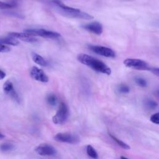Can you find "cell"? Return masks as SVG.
<instances>
[{
    "label": "cell",
    "mask_w": 159,
    "mask_h": 159,
    "mask_svg": "<svg viewBox=\"0 0 159 159\" xmlns=\"http://www.w3.org/2000/svg\"><path fill=\"white\" fill-rule=\"evenodd\" d=\"M16 4L14 2L12 3H9L6 2H2L0 1V9H11L16 6Z\"/></svg>",
    "instance_id": "cell-20"
},
{
    "label": "cell",
    "mask_w": 159,
    "mask_h": 159,
    "mask_svg": "<svg viewBox=\"0 0 159 159\" xmlns=\"http://www.w3.org/2000/svg\"><path fill=\"white\" fill-rule=\"evenodd\" d=\"M150 120L152 122L158 125L159 124V113L157 112L151 116Z\"/></svg>",
    "instance_id": "cell-22"
},
{
    "label": "cell",
    "mask_w": 159,
    "mask_h": 159,
    "mask_svg": "<svg viewBox=\"0 0 159 159\" xmlns=\"http://www.w3.org/2000/svg\"><path fill=\"white\" fill-rule=\"evenodd\" d=\"M35 152L41 156H53L57 153L56 149L52 145L40 144L35 148Z\"/></svg>",
    "instance_id": "cell-7"
},
{
    "label": "cell",
    "mask_w": 159,
    "mask_h": 159,
    "mask_svg": "<svg viewBox=\"0 0 159 159\" xmlns=\"http://www.w3.org/2000/svg\"><path fill=\"white\" fill-rule=\"evenodd\" d=\"M134 80H135V83L140 87L144 88V87H146L147 86V81L145 79H143L141 77H135Z\"/></svg>",
    "instance_id": "cell-19"
},
{
    "label": "cell",
    "mask_w": 159,
    "mask_h": 159,
    "mask_svg": "<svg viewBox=\"0 0 159 159\" xmlns=\"http://www.w3.org/2000/svg\"><path fill=\"white\" fill-rule=\"evenodd\" d=\"M5 137V135L1 133H0V139H3Z\"/></svg>",
    "instance_id": "cell-26"
},
{
    "label": "cell",
    "mask_w": 159,
    "mask_h": 159,
    "mask_svg": "<svg viewBox=\"0 0 159 159\" xmlns=\"http://www.w3.org/2000/svg\"><path fill=\"white\" fill-rule=\"evenodd\" d=\"M109 136H110V137L117 143V145H119L121 148H124V149H125V150H129V149L130 148V147L129 145H128L127 143H125L123 141L120 140V139H117V138L115 136L112 135V134H109Z\"/></svg>",
    "instance_id": "cell-16"
},
{
    "label": "cell",
    "mask_w": 159,
    "mask_h": 159,
    "mask_svg": "<svg viewBox=\"0 0 159 159\" xmlns=\"http://www.w3.org/2000/svg\"><path fill=\"white\" fill-rule=\"evenodd\" d=\"M86 153L88 154V155L93 158V159H98V154L97 153V152L96 151V150L90 145H87L86 147Z\"/></svg>",
    "instance_id": "cell-14"
},
{
    "label": "cell",
    "mask_w": 159,
    "mask_h": 159,
    "mask_svg": "<svg viewBox=\"0 0 159 159\" xmlns=\"http://www.w3.org/2000/svg\"><path fill=\"white\" fill-rule=\"evenodd\" d=\"M123 63L127 67L137 70H150V68L146 61L140 59L127 58Z\"/></svg>",
    "instance_id": "cell-4"
},
{
    "label": "cell",
    "mask_w": 159,
    "mask_h": 159,
    "mask_svg": "<svg viewBox=\"0 0 159 159\" xmlns=\"http://www.w3.org/2000/svg\"><path fill=\"white\" fill-rule=\"evenodd\" d=\"M0 43L4 45L7 44L12 46H17L19 44V42L17 40V39L9 36L8 37L0 38Z\"/></svg>",
    "instance_id": "cell-11"
},
{
    "label": "cell",
    "mask_w": 159,
    "mask_h": 159,
    "mask_svg": "<svg viewBox=\"0 0 159 159\" xmlns=\"http://www.w3.org/2000/svg\"><path fill=\"white\" fill-rule=\"evenodd\" d=\"M32 58L33 61L37 63V65L42 66H47V61L40 55L35 53H32Z\"/></svg>",
    "instance_id": "cell-12"
},
{
    "label": "cell",
    "mask_w": 159,
    "mask_h": 159,
    "mask_svg": "<svg viewBox=\"0 0 159 159\" xmlns=\"http://www.w3.org/2000/svg\"><path fill=\"white\" fill-rule=\"evenodd\" d=\"M83 28L86 30L96 35H101L102 32V26L98 22H93L83 25Z\"/></svg>",
    "instance_id": "cell-10"
},
{
    "label": "cell",
    "mask_w": 159,
    "mask_h": 159,
    "mask_svg": "<svg viewBox=\"0 0 159 159\" xmlns=\"http://www.w3.org/2000/svg\"><path fill=\"white\" fill-rule=\"evenodd\" d=\"M30 74L31 77L36 81L42 83H47L48 81V77L45 73L43 70L37 66H33L31 68Z\"/></svg>",
    "instance_id": "cell-8"
},
{
    "label": "cell",
    "mask_w": 159,
    "mask_h": 159,
    "mask_svg": "<svg viewBox=\"0 0 159 159\" xmlns=\"http://www.w3.org/2000/svg\"><path fill=\"white\" fill-rule=\"evenodd\" d=\"M47 101L48 104H50L52 106H54L57 104V98L55 94H49L47 98Z\"/></svg>",
    "instance_id": "cell-17"
},
{
    "label": "cell",
    "mask_w": 159,
    "mask_h": 159,
    "mask_svg": "<svg viewBox=\"0 0 159 159\" xmlns=\"http://www.w3.org/2000/svg\"><path fill=\"white\" fill-rule=\"evenodd\" d=\"M118 91L122 94H126V93H129L130 88L127 85H126L125 84H121L118 87Z\"/></svg>",
    "instance_id": "cell-21"
},
{
    "label": "cell",
    "mask_w": 159,
    "mask_h": 159,
    "mask_svg": "<svg viewBox=\"0 0 159 159\" xmlns=\"http://www.w3.org/2000/svg\"><path fill=\"white\" fill-rule=\"evenodd\" d=\"M11 50V48L6 46V45L4 44H1L0 43V52L1 53H6V52H8Z\"/></svg>",
    "instance_id": "cell-23"
},
{
    "label": "cell",
    "mask_w": 159,
    "mask_h": 159,
    "mask_svg": "<svg viewBox=\"0 0 159 159\" xmlns=\"http://www.w3.org/2000/svg\"><path fill=\"white\" fill-rule=\"evenodd\" d=\"M78 60L82 64L86 65L93 70L109 75L111 73V68L103 61L87 54L81 53L77 57Z\"/></svg>",
    "instance_id": "cell-1"
},
{
    "label": "cell",
    "mask_w": 159,
    "mask_h": 159,
    "mask_svg": "<svg viewBox=\"0 0 159 159\" xmlns=\"http://www.w3.org/2000/svg\"><path fill=\"white\" fill-rule=\"evenodd\" d=\"M24 32L29 35L37 37L40 36L44 38L55 39L61 37V35L57 32L51 30H47L43 29H29L24 30Z\"/></svg>",
    "instance_id": "cell-2"
},
{
    "label": "cell",
    "mask_w": 159,
    "mask_h": 159,
    "mask_svg": "<svg viewBox=\"0 0 159 159\" xmlns=\"http://www.w3.org/2000/svg\"><path fill=\"white\" fill-rule=\"evenodd\" d=\"M6 73L1 70H0V80H3L6 77Z\"/></svg>",
    "instance_id": "cell-25"
},
{
    "label": "cell",
    "mask_w": 159,
    "mask_h": 159,
    "mask_svg": "<svg viewBox=\"0 0 159 159\" xmlns=\"http://www.w3.org/2000/svg\"><path fill=\"white\" fill-rule=\"evenodd\" d=\"M68 116V108L65 103L61 102L56 114L52 117V121L55 124H62L66 121Z\"/></svg>",
    "instance_id": "cell-3"
},
{
    "label": "cell",
    "mask_w": 159,
    "mask_h": 159,
    "mask_svg": "<svg viewBox=\"0 0 159 159\" xmlns=\"http://www.w3.org/2000/svg\"><path fill=\"white\" fill-rule=\"evenodd\" d=\"M120 159H129V158H126V157H125L121 156V157H120Z\"/></svg>",
    "instance_id": "cell-27"
},
{
    "label": "cell",
    "mask_w": 159,
    "mask_h": 159,
    "mask_svg": "<svg viewBox=\"0 0 159 159\" xmlns=\"http://www.w3.org/2000/svg\"><path fill=\"white\" fill-rule=\"evenodd\" d=\"M14 147V145L9 143H4L0 145V150L2 152H7L11 150Z\"/></svg>",
    "instance_id": "cell-18"
},
{
    "label": "cell",
    "mask_w": 159,
    "mask_h": 159,
    "mask_svg": "<svg viewBox=\"0 0 159 159\" xmlns=\"http://www.w3.org/2000/svg\"><path fill=\"white\" fill-rule=\"evenodd\" d=\"M54 140L58 142L76 144L80 142L79 137L71 133H58L54 137Z\"/></svg>",
    "instance_id": "cell-5"
},
{
    "label": "cell",
    "mask_w": 159,
    "mask_h": 159,
    "mask_svg": "<svg viewBox=\"0 0 159 159\" xmlns=\"http://www.w3.org/2000/svg\"><path fill=\"white\" fill-rule=\"evenodd\" d=\"M143 104H144V106L147 109H150V110L155 109L158 106V103L156 101H153L151 99H145L144 102H143Z\"/></svg>",
    "instance_id": "cell-13"
},
{
    "label": "cell",
    "mask_w": 159,
    "mask_h": 159,
    "mask_svg": "<svg viewBox=\"0 0 159 159\" xmlns=\"http://www.w3.org/2000/svg\"><path fill=\"white\" fill-rule=\"evenodd\" d=\"M89 48L92 52L101 56L110 58H114L116 57L114 51L106 47L101 45H90Z\"/></svg>",
    "instance_id": "cell-6"
},
{
    "label": "cell",
    "mask_w": 159,
    "mask_h": 159,
    "mask_svg": "<svg viewBox=\"0 0 159 159\" xmlns=\"http://www.w3.org/2000/svg\"><path fill=\"white\" fill-rule=\"evenodd\" d=\"M3 90L4 92L7 94H9L11 93H12L14 90L12 82L9 80L6 81L3 84Z\"/></svg>",
    "instance_id": "cell-15"
},
{
    "label": "cell",
    "mask_w": 159,
    "mask_h": 159,
    "mask_svg": "<svg viewBox=\"0 0 159 159\" xmlns=\"http://www.w3.org/2000/svg\"><path fill=\"white\" fill-rule=\"evenodd\" d=\"M149 71H152V72L153 73H154L155 75H157V76H158V75H159V70H158V68H155V67H154V68H151V67H150Z\"/></svg>",
    "instance_id": "cell-24"
},
{
    "label": "cell",
    "mask_w": 159,
    "mask_h": 159,
    "mask_svg": "<svg viewBox=\"0 0 159 159\" xmlns=\"http://www.w3.org/2000/svg\"><path fill=\"white\" fill-rule=\"evenodd\" d=\"M8 35L9 37H14L16 39H19L20 40L29 42V43H34L37 41V39H36V37L29 35L24 32H9L8 34Z\"/></svg>",
    "instance_id": "cell-9"
}]
</instances>
